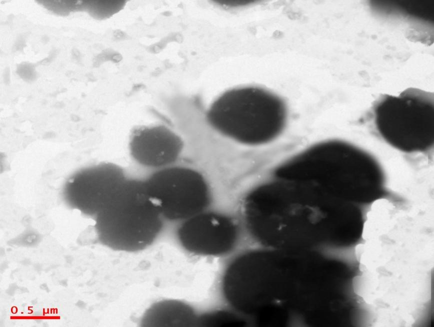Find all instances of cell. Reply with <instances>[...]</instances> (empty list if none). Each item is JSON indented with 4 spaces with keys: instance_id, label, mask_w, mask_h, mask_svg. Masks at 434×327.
Masks as SVG:
<instances>
[{
    "instance_id": "obj_11",
    "label": "cell",
    "mask_w": 434,
    "mask_h": 327,
    "mask_svg": "<svg viewBox=\"0 0 434 327\" xmlns=\"http://www.w3.org/2000/svg\"><path fill=\"white\" fill-rule=\"evenodd\" d=\"M405 36L412 42H420L426 46H430L433 42V32L425 28L409 27L405 31Z\"/></svg>"
},
{
    "instance_id": "obj_6",
    "label": "cell",
    "mask_w": 434,
    "mask_h": 327,
    "mask_svg": "<svg viewBox=\"0 0 434 327\" xmlns=\"http://www.w3.org/2000/svg\"><path fill=\"white\" fill-rule=\"evenodd\" d=\"M128 178L124 168L113 162L84 168L67 182L65 200L86 214L97 215L112 201Z\"/></svg>"
},
{
    "instance_id": "obj_5",
    "label": "cell",
    "mask_w": 434,
    "mask_h": 327,
    "mask_svg": "<svg viewBox=\"0 0 434 327\" xmlns=\"http://www.w3.org/2000/svg\"><path fill=\"white\" fill-rule=\"evenodd\" d=\"M144 180L164 218L184 220L203 212L209 203L206 178L192 167L177 164L152 172Z\"/></svg>"
},
{
    "instance_id": "obj_8",
    "label": "cell",
    "mask_w": 434,
    "mask_h": 327,
    "mask_svg": "<svg viewBox=\"0 0 434 327\" xmlns=\"http://www.w3.org/2000/svg\"><path fill=\"white\" fill-rule=\"evenodd\" d=\"M233 220L220 214L199 213L184 220L178 231L182 246L193 254L217 256L233 247L236 238Z\"/></svg>"
},
{
    "instance_id": "obj_7",
    "label": "cell",
    "mask_w": 434,
    "mask_h": 327,
    "mask_svg": "<svg viewBox=\"0 0 434 327\" xmlns=\"http://www.w3.org/2000/svg\"><path fill=\"white\" fill-rule=\"evenodd\" d=\"M128 149L135 162L154 172L177 164L185 144L174 127L155 124L134 128L129 136Z\"/></svg>"
},
{
    "instance_id": "obj_4",
    "label": "cell",
    "mask_w": 434,
    "mask_h": 327,
    "mask_svg": "<svg viewBox=\"0 0 434 327\" xmlns=\"http://www.w3.org/2000/svg\"><path fill=\"white\" fill-rule=\"evenodd\" d=\"M432 94L408 88L398 96H385L374 106V122L382 138L406 152H424L434 142Z\"/></svg>"
},
{
    "instance_id": "obj_9",
    "label": "cell",
    "mask_w": 434,
    "mask_h": 327,
    "mask_svg": "<svg viewBox=\"0 0 434 327\" xmlns=\"http://www.w3.org/2000/svg\"><path fill=\"white\" fill-rule=\"evenodd\" d=\"M198 317L188 304L174 300L152 304L144 313L141 326L146 327L196 326Z\"/></svg>"
},
{
    "instance_id": "obj_1",
    "label": "cell",
    "mask_w": 434,
    "mask_h": 327,
    "mask_svg": "<svg viewBox=\"0 0 434 327\" xmlns=\"http://www.w3.org/2000/svg\"><path fill=\"white\" fill-rule=\"evenodd\" d=\"M212 127L232 142L259 145L284 131L288 111L284 100L264 88L253 86L226 90L205 113Z\"/></svg>"
},
{
    "instance_id": "obj_2",
    "label": "cell",
    "mask_w": 434,
    "mask_h": 327,
    "mask_svg": "<svg viewBox=\"0 0 434 327\" xmlns=\"http://www.w3.org/2000/svg\"><path fill=\"white\" fill-rule=\"evenodd\" d=\"M298 178H313L326 187L350 192L357 202L377 198L384 180L382 170L369 153L347 142H322L294 161Z\"/></svg>"
},
{
    "instance_id": "obj_10",
    "label": "cell",
    "mask_w": 434,
    "mask_h": 327,
    "mask_svg": "<svg viewBox=\"0 0 434 327\" xmlns=\"http://www.w3.org/2000/svg\"><path fill=\"white\" fill-rule=\"evenodd\" d=\"M240 324V320L233 313L217 310L198 317L196 326L235 327Z\"/></svg>"
},
{
    "instance_id": "obj_3",
    "label": "cell",
    "mask_w": 434,
    "mask_h": 327,
    "mask_svg": "<svg viewBox=\"0 0 434 327\" xmlns=\"http://www.w3.org/2000/svg\"><path fill=\"white\" fill-rule=\"evenodd\" d=\"M101 240L117 250L139 252L157 238L163 216L149 196L145 180L129 176L112 201L97 215Z\"/></svg>"
}]
</instances>
